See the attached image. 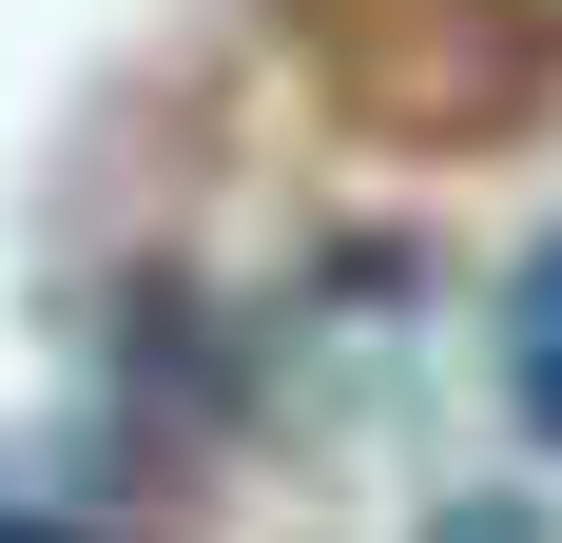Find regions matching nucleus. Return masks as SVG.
<instances>
[{"label": "nucleus", "mask_w": 562, "mask_h": 543, "mask_svg": "<svg viewBox=\"0 0 562 543\" xmlns=\"http://www.w3.org/2000/svg\"><path fill=\"white\" fill-rule=\"evenodd\" d=\"M505 388H524V428L562 446V233L505 272Z\"/></svg>", "instance_id": "f257e3e1"}, {"label": "nucleus", "mask_w": 562, "mask_h": 543, "mask_svg": "<svg viewBox=\"0 0 562 543\" xmlns=\"http://www.w3.org/2000/svg\"><path fill=\"white\" fill-rule=\"evenodd\" d=\"M427 543H543V524H524V505H447Z\"/></svg>", "instance_id": "f03ea898"}, {"label": "nucleus", "mask_w": 562, "mask_h": 543, "mask_svg": "<svg viewBox=\"0 0 562 543\" xmlns=\"http://www.w3.org/2000/svg\"><path fill=\"white\" fill-rule=\"evenodd\" d=\"M0 543H98V524H58V505H0Z\"/></svg>", "instance_id": "7ed1b4c3"}]
</instances>
